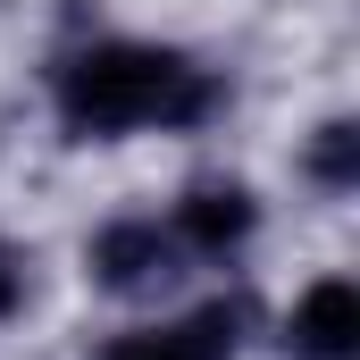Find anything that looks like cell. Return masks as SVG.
<instances>
[{
    "label": "cell",
    "mask_w": 360,
    "mask_h": 360,
    "mask_svg": "<svg viewBox=\"0 0 360 360\" xmlns=\"http://www.w3.org/2000/svg\"><path fill=\"white\" fill-rule=\"evenodd\" d=\"M210 109H218L210 68L160 42H84L76 59H59V126L84 143H117L143 126H201Z\"/></svg>",
    "instance_id": "obj_1"
},
{
    "label": "cell",
    "mask_w": 360,
    "mask_h": 360,
    "mask_svg": "<svg viewBox=\"0 0 360 360\" xmlns=\"http://www.w3.org/2000/svg\"><path fill=\"white\" fill-rule=\"evenodd\" d=\"M243 327H252V302L226 293V302H201L176 327H134V335H117L101 360H235L243 352Z\"/></svg>",
    "instance_id": "obj_2"
},
{
    "label": "cell",
    "mask_w": 360,
    "mask_h": 360,
    "mask_svg": "<svg viewBox=\"0 0 360 360\" xmlns=\"http://www.w3.org/2000/svg\"><path fill=\"white\" fill-rule=\"evenodd\" d=\"M176 260L184 252H176V235H168L160 218H117V226L92 235V285H101V293H126V302L176 285Z\"/></svg>",
    "instance_id": "obj_3"
},
{
    "label": "cell",
    "mask_w": 360,
    "mask_h": 360,
    "mask_svg": "<svg viewBox=\"0 0 360 360\" xmlns=\"http://www.w3.org/2000/svg\"><path fill=\"white\" fill-rule=\"evenodd\" d=\"M252 226H260V201L243 193V184H193L176 201V218H168V235H176V252L193 260H226V252H243L252 243Z\"/></svg>",
    "instance_id": "obj_4"
},
{
    "label": "cell",
    "mask_w": 360,
    "mask_h": 360,
    "mask_svg": "<svg viewBox=\"0 0 360 360\" xmlns=\"http://www.w3.org/2000/svg\"><path fill=\"white\" fill-rule=\"evenodd\" d=\"M285 352L293 360H352L360 352V285L352 276H319V285L293 302Z\"/></svg>",
    "instance_id": "obj_5"
},
{
    "label": "cell",
    "mask_w": 360,
    "mask_h": 360,
    "mask_svg": "<svg viewBox=\"0 0 360 360\" xmlns=\"http://www.w3.org/2000/svg\"><path fill=\"white\" fill-rule=\"evenodd\" d=\"M302 168L327 184V193H352L360 184V126L352 117H327V126L310 134V160H302Z\"/></svg>",
    "instance_id": "obj_6"
},
{
    "label": "cell",
    "mask_w": 360,
    "mask_h": 360,
    "mask_svg": "<svg viewBox=\"0 0 360 360\" xmlns=\"http://www.w3.org/2000/svg\"><path fill=\"white\" fill-rule=\"evenodd\" d=\"M17 302H25V260L17 243H0V319H17Z\"/></svg>",
    "instance_id": "obj_7"
}]
</instances>
